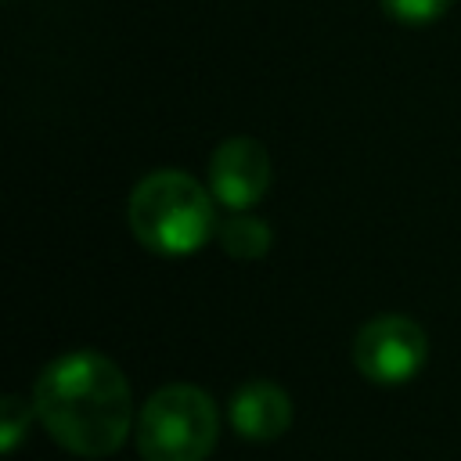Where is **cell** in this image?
I'll return each instance as SVG.
<instances>
[{"label": "cell", "mask_w": 461, "mask_h": 461, "mask_svg": "<svg viewBox=\"0 0 461 461\" xmlns=\"http://www.w3.org/2000/svg\"><path fill=\"white\" fill-rule=\"evenodd\" d=\"M32 407L47 436L76 457L115 454L137 425L122 367L97 349L54 357L32 385Z\"/></svg>", "instance_id": "6da1fadb"}, {"label": "cell", "mask_w": 461, "mask_h": 461, "mask_svg": "<svg viewBox=\"0 0 461 461\" xmlns=\"http://www.w3.org/2000/svg\"><path fill=\"white\" fill-rule=\"evenodd\" d=\"M133 238L155 256H191L216 238V198L184 169L148 173L126 205Z\"/></svg>", "instance_id": "7a4b0ae2"}, {"label": "cell", "mask_w": 461, "mask_h": 461, "mask_svg": "<svg viewBox=\"0 0 461 461\" xmlns=\"http://www.w3.org/2000/svg\"><path fill=\"white\" fill-rule=\"evenodd\" d=\"M220 439V411L198 385L155 389L137 411L133 443L140 461H205Z\"/></svg>", "instance_id": "3957f363"}, {"label": "cell", "mask_w": 461, "mask_h": 461, "mask_svg": "<svg viewBox=\"0 0 461 461\" xmlns=\"http://www.w3.org/2000/svg\"><path fill=\"white\" fill-rule=\"evenodd\" d=\"M429 360V335L403 313H378L353 335V364L375 385H403Z\"/></svg>", "instance_id": "277c9868"}, {"label": "cell", "mask_w": 461, "mask_h": 461, "mask_svg": "<svg viewBox=\"0 0 461 461\" xmlns=\"http://www.w3.org/2000/svg\"><path fill=\"white\" fill-rule=\"evenodd\" d=\"M270 187V155L256 137H227L209 158V191L230 212H249Z\"/></svg>", "instance_id": "5b68a950"}, {"label": "cell", "mask_w": 461, "mask_h": 461, "mask_svg": "<svg viewBox=\"0 0 461 461\" xmlns=\"http://www.w3.org/2000/svg\"><path fill=\"white\" fill-rule=\"evenodd\" d=\"M227 418L241 439L270 443L292 425V396L270 378H249L234 389L227 403Z\"/></svg>", "instance_id": "8992f818"}, {"label": "cell", "mask_w": 461, "mask_h": 461, "mask_svg": "<svg viewBox=\"0 0 461 461\" xmlns=\"http://www.w3.org/2000/svg\"><path fill=\"white\" fill-rule=\"evenodd\" d=\"M216 241L230 259H263L270 252V223L249 212H230L216 227Z\"/></svg>", "instance_id": "52a82bcc"}, {"label": "cell", "mask_w": 461, "mask_h": 461, "mask_svg": "<svg viewBox=\"0 0 461 461\" xmlns=\"http://www.w3.org/2000/svg\"><path fill=\"white\" fill-rule=\"evenodd\" d=\"M32 418H36L32 400H25V396H18V393H7V396L0 400V450H4V454H11V450L22 443V436H25L29 425H32Z\"/></svg>", "instance_id": "ba28073f"}, {"label": "cell", "mask_w": 461, "mask_h": 461, "mask_svg": "<svg viewBox=\"0 0 461 461\" xmlns=\"http://www.w3.org/2000/svg\"><path fill=\"white\" fill-rule=\"evenodd\" d=\"M382 11L400 25H429L450 11L454 0H378Z\"/></svg>", "instance_id": "9c48e42d"}]
</instances>
